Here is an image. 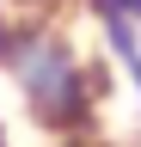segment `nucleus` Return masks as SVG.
<instances>
[{"mask_svg": "<svg viewBox=\"0 0 141 147\" xmlns=\"http://www.w3.org/2000/svg\"><path fill=\"white\" fill-rule=\"evenodd\" d=\"M12 6H19V12H61L67 0H12Z\"/></svg>", "mask_w": 141, "mask_h": 147, "instance_id": "f03ea898", "label": "nucleus"}, {"mask_svg": "<svg viewBox=\"0 0 141 147\" xmlns=\"http://www.w3.org/2000/svg\"><path fill=\"white\" fill-rule=\"evenodd\" d=\"M0 74L12 80L25 117L55 141H86L104 110V67L61 31L55 12H0Z\"/></svg>", "mask_w": 141, "mask_h": 147, "instance_id": "f257e3e1", "label": "nucleus"}, {"mask_svg": "<svg viewBox=\"0 0 141 147\" xmlns=\"http://www.w3.org/2000/svg\"><path fill=\"white\" fill-rule=\"evenodd\" d=\"M61 147H86V141H61Z\"/></svg>", "mask_w": 141, "mask_h": 147, "instance_id": "20e7f679", "label": "nucleus"}, {"mask_svg": "<svg viewBox=\"0 0 141 147\" xmlns=\"http://www.w3.org/2000/svg\"><path fill=\"white\" fill-rule=\"evenodd\" d=\"M0 147H6V129H0Z\"/></svg>", "mask_w": 141, "mask_h": 147, "instance_id": "39448f33", "label": "nucleus"}, {"mask_svg": "<svg viewBox=\"0 0 141 147\" xmlns=\"http://www.w3.org/2000/svg\"><path fill=\"white\" fill-rule=\"evenodd\" d=\"M117 6H123V12H129V18H135V25H141V0H117Z\"/></svg>", "mask_w": 141, "mask_h": 147, "instance_id": "7ed1b4c3", "label": "nucleus"}]
</instances>
